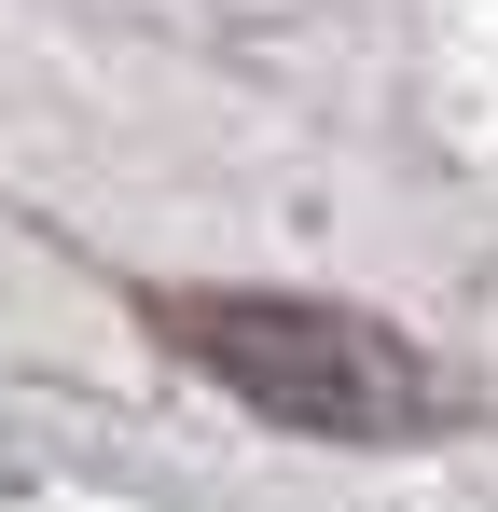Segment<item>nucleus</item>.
<instances>
[{
  "instance_id": "f257e3e1",
  "label": "nucleus",
  "mask_w": 498,
  "mask_h": 512,
  "mask_svg": "<svg viewBox=\"0 0 498 512\" xmlns=\"http://www.w3.org/2000/svg\"><path fill=\"white\" fill-rule=\"evenodd\" d=\"M153 333L180 360H208L249 416L332 429V443H415L443 429V374L415 360L388 319H346V305H291V291H166Z\"/></svg>"
}]
</instances>
